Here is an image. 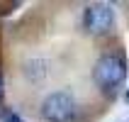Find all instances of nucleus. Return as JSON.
I'll return each mask as SVG.
<instances>
[{"label":"nucleus","mask_w":129,"mask_h":122,"mask_svg":"<svg viewBox=\"0 0 129 122\" xmlns=\"http://www.w3.org/2000/svg\"><path fill=\"white\" fill-rule=\"evenodd\" d=\"M124 76H127L124 59L115 51L102 54L93 66V83L107 95H115L119 90V86L124 83Z\"/></svg>","instance_id":"obj_1"},{"label":"nucleus","mask_w":129,"mask_h":122,"mask_svg":"<svg viewBox=\"0 0 129 122\" xmlns=\"http://www.w3.org/2000/svg\"><path fill=\"white\" fill-rule=\"evenodd\" d=\"M42 117L46 122H78V103L68 90H54L42 103Z\"/></svg>","instance_id":"obj_2"},{"label":"nucleus","mask_w":129,"mask_h":122,"mask_svg":"<svg viewBox=\"0 0 129 122\" xmlns=\"http://www.w3.org/2000/svg\"><path fill=\"white\" fill-rule=\"evenodd\" d=\"M83 25L90 34H105L115 27V10L110 5H90L83 12Z\"/></svg>","instance_id":"obj_3"},{"label":"nucleus","mask_w":129,"mask_h":122,"mask_svg":"<svg viewBox=\"0 0 129 122\" xmlns=\"http://www.w3.org/2000/svg\"><path fill=\"white\" fill-rule=\"evenodd\" d=\"M24 73H27L32 81H42L44 76H46V64H44V61H29Z\"/></svg>","instance_id":"obj_4"},{"label":"nucleus","mask_w":129,"mask_h":122,"mask_svg":"<svg viewBox=\"0 0 129 122\" xmlns=\"http://www.w3.org/2000/svg\"><path fill=\"white\" fill-rule=\"evenodd\" d=\"M3 122H24V120H22L15 110H5V112H3Z\"/></svg>","instance_id":"obj_5"},{"label":"nucleus","mask_w":129,"mask_h":122,"mask_svg":"<svg viewBox=\"0 0 129 122\" xmlns=\"http://www.w3.org/2000/svg\"><path fill=\"white\" fill-rule=\"evenodd\" d=\"M3 93H5V81H3V73H0V100H3Z\"/></svg>","instance_id":"obj_6"},{"label":"nucleus","mask_w":129,"mask_h":122,"mask_svg":"<svg viewBox=\"0 0 129 122\" xmlns=\"http://www.w3.org/2000/svg\"><path fill=\"white\" fill-rule=\"evenodd\" d=\"M3 112H5V108H3V105H0V117H3Z\"/></svg>","instance_id":"obj_7"},{"label":"nucleus","mask_w":129,"mask_h":122,"mask_svg":"<svg viewBox=\"0 0 129 122\" xmlns=\"http://www.w3.org/2000/svg\"><path fill=\"white\" fill-rule=\"evenodd\" d=\"M127 98H129V93H127Z\"/></svg>","instance_id":"obj_8"}]
</instances>
